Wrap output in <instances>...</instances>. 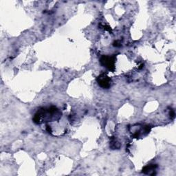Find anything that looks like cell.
<instances>
[{
	"instance_id": "6da1fadb",
	"label": "cell",
	"mask_w": 176,
	"mask_h": 176,
	"mask_svg": "<svg viewBox=\"0 0 176 176\" xmlns=\"http://www.w3.org/2000/svg\"><path fill=\"white\" fill-rule=\"evenodd\" d=\"M61 117V112L55 106H51L48 108H40L34 114L32 121L35 124H41L42 122L46 121H59Z\"/></svg>"
},
{
	"instance_id": "7a4b0ae2",
	"label": "cell",
	"mask_w": 176,
	"mask_h": 176,
	"mask_svg": "<svg viewBox=\"0 0 176 176\" xmlns=\"http://www.w3.org/2000/svg\"><path fill=\"white\" fill-rule=\"evenodd\" d=\"M100 64L111 72H114L116 57L114 56L102 55L100 59Z\"/></svg>"
},
{
	"instance_id": "3957f363",
	"label": "cell",
	"mask_w": 176,
	"mask_h": 176,
	"mask_svg": "<svg viewBox=\"0 0 176 176\" xmlns=\"http://www.w3.org/2000/svg\"><path fill=\"white\" fill-rule=\"evenodd\" d=\"M97 82H98L99 86L101 87L103 89H109L111 86V78L107 75V74L102 73L96 79Z\"/></svg>"
},
{
	"instance_id": "277c9868",
	"label": "cell",
	"mask_w": 176,
	"mask_h": 176,
	"mask_svg": "<svg viewBox=\"0 0 176 176\" xmlns=\"http://www.w3.org/2000/svg\"><path fill=\"white\" fill-rule=\"evenodd\" d=\"M158 167V165H147L146 167H144L143 169H142V172L144 174H149L150 175V172L151 171H154L156 170V169Z\"/></svg>"
},
{
	"instance_id": "5b68a950",
	"label": "cell",
	"mask_w": 176,
	"mask_h": 176,
	"mask_svg": "<svg viewBox=\"0 0 176 176\" xmlns=\"http://www.w3.org/2000/svg\"><path fill=\"white\" fill-rule=\"evenodd\" d=\"M175 111H174V110H173V109H171L170 111V116L171 118H172V119H173L174 118H175Z\"/></svg>"
},
{
	"instance_id": "8992f818",
	"label": "cell",
	"mask_w": 176,
	"mask_h": 176,
	"mask_svg": "<svg viewBox=\"0 0 176 176\" xmlns=\"http://www.w3.org/2000/svg\"><path fill=\"white\" fill-rule=\"evenodd\" d=\"M113 46H114V47H120L121 45V43H120L119 41H114V43H113Z\"/></svg>"
},
{
	"instance_id": "52a82bcc",
	"label": "cell",
	"mask_w": 176,
	"mask_h": 176,
	"mask_svg": "<svg viewBox=\"0 0 176 176\" xmlns=\"http://www.w3.org/2000/svg\"><path fill=\"white\" fill-rule=\"evenodd\" d=\"M104 29L105 30L109 31V32H111V28L109 27V26H104Z\"/></svg>"
}]
</instances>
